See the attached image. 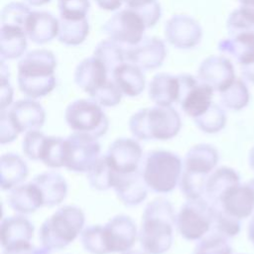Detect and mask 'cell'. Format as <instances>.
Masks as SVG:
<instances>
[{"instance_id":"cell-32","label":"cell","mask_w":254,"mask_h":254,"mask_svg":"<svg viewBox=\"0 0 254 254\" xmlns=\"http://www.w3.org/2000/svg\"><path fill=\"white\" fill-rule=\"evenodd\" d=\"M89 32V24L86 18L64 19L60 18L58 39L65 46H77L84 42Z\"/></svg>"},{"instance_id":"cell-15","label":"cell","mask_w":254,"mask_h":254,"mask_svg":"<svg viewBox=\"0 0 254 254\" xmlns=\"http://www.w3.org/2000/svg\"><path fill=\"white\" fill-rule=\"evenodd\" d=\"M167 56L165 43L156 37L142 39L137 45L125 49V57L142 69H155L162 65Z\"/></svg>"},{"instance_id":"cell-45","label":"cell","mask_w":254,"mask_h":254,"mask_svg":"<svg viewBox=\"0 0 254 254\" xmlns=\"http://www.w3.org/2000/svg\"><path fill=\"white\" fill-rule=\"evenodd\" d=\"M46 137L47 136L40 130L25 133L22 142V150L25 156L30 160L39 161L41 150Z\"/></svg>"},{"instance_id":"cell-14","label":"cell","mask_w":254,"mask_h":254,"mask_svg":"<svg viewBox=\"0 0 254 254\" xmlns=\"http://www.w3.org/2000/svg\"><path fill=\"white\" fill-rule=\"evenodd\" d=\"M235 78L232 63L222 56L206 58L197 69V79L218 92L226 89Z\"/></svg>"},{"instance_id":"cell-41","label":"cell","mask_w":254,"mask_h":254,"mask_svg":"<svg viewBox=\"0 0 254 254\" xmlns=\"http://www.w3.org/2000/svg\"><path fill=\"white\" fill-rule=\"evenodd\" d=\"M28 5L21 2H11L7 4L1 12V24L20 27L25 30L27 20L31 14Z\"/></svg>"},{"instance_id":"cell-30","label":"cell","mask_w":254,"mask_h":254,"mask_svg":"<svg viewBox=\"0 0 254 254\" xmlns=\"http://www.w3.org/2000/svg\"><path fill=\"white\" fill-rule=\"evenodd\" d=\"M27 34L16 26L1 25L0 54L3 60H13L23 56L27 49Z\"/></svg>"},{"instance_id":"cell-29","label":"cell","mask_w":254,"mask_h":254,"mask_svg":"<svg viewBox=\"0 0 254 254\" xmlns=\"http://www.w3.org/2000/svg\"><path fill=\"white\" fill-rule=\"evenodd\" d=\"M1 189L12 190L26 180L29 169L26 162L17 154L7 153L0 159Z\"/></svg>"},{"instance_id":"cell-5","label":"cell","mask_w":254,"mask_h":254,"mask_svg":"<svg viewBox=\"0 0 254 254\" xmlns=\"http://www.w3.org/2000/svg\"><path fill=\"white\" fill-rule=\"evenodd\" d=\"M183 171L181 158L167 150H153L145 157L142 174L148 188L157 193L175 190Z\"/></svg>"},{"instance_id":"cell-26","label":"cell","mask_w":254,"mask_h":254,"mask_svg":"<svg viewBox=\"0 0 254 254\" xmlns=\"http://www.w3.org/2000/svg\"><path fill=\"white\" fill-rule=\"evenodd\" d=\"M238 184H240V176L234 169L225 166L219 167L208 175L204 195L211 204L217 205L223 193Z\"/></svg>"},{"instance_id":"cell-56","label":"cell","mask_w":254,"mask_h":254,"mask_svg":"<svg viewBox=\"0 0 254 254\" xmlns=\"http://www.w3.org/2000/svg\"><path fill=\"white\" fill-rule=\"evenodd\" d=\"M252 188H253V190H254V179H252V180H250L249 182H247Z\"/></svg>"},{"instance_id":"cell-12","label":"cell","mask_w":254,"mask_h":254,"mask_svg":"<svg viewBox=\"0 0 254 254\" xmlns=\"http://www.w3.org/2000/svg\"><path fill=\"white\" fill-rule=\"evenodd\" d=\"M1 111L19 134L40 130L46 121L45 109L33 98L20 99Z\"/></svg>"},{"instance_id":"cell-23","label":"cell","mask_w":254,"mask_h":254,"mask_svg":"<svg viewBox=\"0 0 254 254\" xmlns=\"http://www.w3.org/2000/svg\"><path fill=\"white\" fill-rule=\"evenodd\" d=\"M32 182L39 188L44 206H55L64 200L67 194V184L64 178L56 172H45L34 177Z\"/></svg>"},{"instance_id":"cell-7","label":"cell","mask_w":254,"mask_h":254,"mask_svg":"<svg viewBox=\"0 0 254 254\" xmlns=\"http://www.w3.org/2000/svg\"><path fill=\"white\" fill-rule=\"evenodd\" d=\"M64 119L74 132L85 133L96 139L103 136L109 127L108 118L101 105L92 99H77L69 103Z\"/></svg>"},{"instance_id":"cell-18","label":"cell","mask_w":254,"mask_h":254,"mask_svg":"<svg viewBox=\"0 0 254 254\" xmlns=\"http://www.w3.org/2000/svg\"><path fill=\"white\" fill-rule=\"evenodd\" d=\"M215 206L239 220L248 218L254 213V190L248 183L233 186L223 193Z\"/></svg>"},{"instance_id":"cell-13","label":"cell","mask_w":254,"mask_h":254,"mask_svg":"<svg viewBox=\"0 0 254 254\" xmlns=\"http://www.w3.org/2000/svg\"><path fill=\"white\" fill-rule=\"evenodd\" d=\"M165 37L175 48L189 50L199 44L202 29L196 20L188 15H174L166 22Z\"/></svg>"},{"instance_id":"cell-1","label":"cell","mask_w":254,"mask_h":254,"mask_svg":"<svg viewBox=\"0 0 254 254\" xmlns=\"http://www.w3.org/2000/svg\"><path fill=\"white\" fill-rule=\"evenodd\" d=\"M176 214L172 203L157 197L145 206L139 230L140 244L147 254H164L173 244Z\"/></svg>"},{"instance_id":"cell-17","label":"cell","mask_w":254,"mask_h":254,"mask_svg":"<svg viewBox=\"0 0 254 254\" xmlns=\"http://www.w3.org/2000/svg\"><path fill=\"white\" fill-rule=\"evenodd\" d=\"M112 189L117 197L127 206L138 205L148 194V186L144 180L142 170L131 173H113Z\"/></svg>"},{"instance_id":"cell-2","label":"cell","mask_w":254,"mask_h":254,"mask_svg":"<svg viewBox=\"0 0 254 254\" xmlns=\"http://www.w3.org/2000/svg\"><path fill=\"white\" fill-rule=\"evenodd\" d=\"M57 60L53 52L45 49L27 53L18 63V85L29 98L48 95L56 86Z\"/></svg>"},{"instance_id":"cell-37","label":"cell","mask_w":254,"mask_h":254,"mask_svg":"<svg viewBox=\"0 0 254 254\" xmlns=\"http://www.w3.org/2000/svg\"><path fill=\"white\" fill-rule=\"evenodd\" d=\"M126 8L135 11L147 28L154 27L161 18L162 10L157 0H123Z\"/></svg>"},{"instance_id":"cell-40","label":"cell","mask_w":254,"mask_h":254,"mask_svg":"<svg viewBox=\"0 0 254 254\" xmlns=\"http://www.w3.org/2000/svg\"><path fill=\"white\" fill-rule=\"evenodd\" d=\"M226 29L229 36H235L243 33H254V17L240 6L233 10L226 21Z\"/></svg>"},{"instance_id":"cell-50","label":"cell","mask_w":254,"mask_h":254,"mask_svg":"<svg viewBox=\"0 0 254 254\" xmlns=\"http://www.w3.org/2000/svg\"><path fill=\"white\" fill-rule=\"evenodd\" d=\"M241 74L246 80L254 84V63L241 65Z\"/></svg>"},{"instance_id":"cell-43","label":"cell","mask_w":254,"mask_h":254,"mask_svg":"<svg viewBox=\"0 0 254 254\" xmlns=\"http://www.w3.org/2000/svg\"><path fill=\"white\" fill-rule=\"evenodd\" d=\"M122 94L123 93L121 92L115 81L111 78L101 88H99L92 95H90V98L101 106L112 107L117 105L121 101Z\"/></svg>"},{"instance_id":"cell-39","label":"cell","mask_w":254,"mask_h":254,"mask_svg":"<svg viewBox=\"0 0 254 254\" xmlns=\"http://www.w3.org/2000/svg\"><path fill=\"white\" fill-rule=\"evenodd\" d=\"M192 254H232V248L227 238L208 232L198 240Z\"/></svg>"},{"instance_id":"cell-3","label":"cell","mask_w":254,"mask_h":254,"mask_svg":"<svg viewBox=\"0 0 254 254\" xmlns=\"http://www.w3.org/2000/svg\"><path fill=\"white\" fill-rule=\"evenodd\" d=\"M181 128V116L172 106L146 107L129 119L130 132L139 140H170L178 135Z\"/></svg>"},{"instance_id":"cell-38","label":"cell","mask_w":254,"mask_h":254,"mask_svg":"<svg viewBox=\"0 0 254 254\" xmlns=\"http://www.w3.org/2000/svg\"><path fill=\"white\" fill-rule=\"evenodd\" d=\"M240 221L241 220H239L238 218L228 214L218 206L214 205L212 226L209 232H214L227 239L232 238L240 232Z\"/></svg>"},{"instance_id":"cell-44","label":"cell","mask_w":254,"mask_h":254,"mask_svg":"<svg viewBox=\"0 0 254 254\" xmlns=\"http://www.w3.org/2000/svg\"><path fill=\"white\" fill-rule=\"evenodd\" d=\"M61 18L83 19L86 18L90 8L89 0H58Z\"/></svg>"},{"instance_id":"cell-27","label":"cell","mask_w":254,"mask_h":254,"mask_svg":"<svg viewBox=\"0 0 254 254\" xmlns=\"http://www.w3.org/2000/svg\"><path fill=\"white\" fill-rule=\"evenodd\" d=\"M217 49L220 53L231 56L241 65L254 63V33H243L222 39Z\"/></svg>"},{"instance_id":"cell-35","label":"cell","mask_w":254,"mask_h":254,"mask_svg":"<svg viewBox=\"0 0 254 254\" xmlns=\"http://www.w3.org/2000/svg\"><path fill=\"white\" fill-rule=\"evenodd\" d=\"M113 173L106 155L100 156L88 170L87 181L92 189L107 190L112 188Z\"/></svg>"},{"instance_id":"cell-6","label":"cell","mask_w":254,"mask_h":254,"mask_svg":"<svg viewBox=\"0 0 254 254\" xmlns=\"http://www.w3.org/2000/svg\"><path fill=\"white\" fill-rule=\"evenodd\" d=\"M214 205L203 197L187 199L176 215V227L180 235L187 240H199L212 226Z\"/></svg>"},{"instance_id":"cell-9","label":"cell","mask_w":254,"mask_h":254,"mask_svg":"<svg viewBox=\"0 0 254 254\" xmlns=\"http://www.w3.org/2000/svg\"><path fill=\"white\" fill-rule=\"evenodd\" d=\"M145 29L147 27L143 19L129 8L116 12L102 26L109 39L127 47L137 45L143 39Z\"/></svg>"},{"instance_id":"cell-55","label":"cell","mask_w":254,"mask_h":254,"mask_svg":"<svg viewBox=\"0 0 254 254\" xmlns=\"http://www.w3.org/2000/svg\"><path fill=\"white\" fill-rule=\"evenodd\" d=\"M122 254H147L146 252H141V251H138V250H128Z\"/></svg>"},{"instance_id":"cell-22","label":"cell","mask_w":254,"mask_h":254,"mask_svg":"<svg viewBox=\"0 0 254 254\" xmlns=\"http://www.w3.org/2000/svg\"><path fill=\"white\" fill-rule=\"evenodd\" d=\"M34 235L33 223L23 215L3 218L0 226L2 248L30 243Z\"/></svg>"},{"instance_id":"cell-51","label":"cell","mask_w":254,"mask_h":254,"mask_svg":"<svg viewBox=\"0 0 254 254\" xmlns=\"http://www.w3.org/2000/svg\"><path fill=\"white\" fill-rule=\"evenodd\" d=\"M247 234H248V238H249L250 242L254 245V213H253V215L251 217V220H250V222L248 224V232H247Z\"/></svg>"},{"instance_id":"cell-49","label":"cell","mask_w":254,"mask_h":254,"mask_svg":"<svg viewBox=\"0 0 254 254\" xmlns=\"http://www.w3.org/2000/svg\"><path fill=\"white\" fill-rule=\"evenodd\" d=\"M96 4L103 10L114 11L120 8L123 3V0H94Z\"/></svg>"},{"instance_id":"cell-24","label":"cell","mask_w":254,"mask_h":254,"mask_svg":"<svg viewBox=\"0 0 254 254\" xmlns=\"http://www.w3.org/2000/svg\"><path fill=\"white\" fill-rule=\"evenodd\" d=\"M148 94L156 105L171 106L174 102H178L180 96L178 76L165 72L157 73L149 83Z\"/></svg>"},{"instance_id":"cell-4","label":"cell","mask_w":254,"mask_h":254,"mask_svg":"<svg viewBox=\"0 0 254 254\" xmlns=\"http://www.w3.org/2000/svg\"><path fill=\"white\" fill-rule=\"evenodd\" d=\"M85 216L75 205H64L47 218L39 230L41 246L60 250L71 243L83 230Z\"/></svg>"},{"instance_id":"cell-10","label":"cell","mask_w":254,"mask_h":254,"mask_svg":"<svg viewBox=\"0 0 254 254\" xmlns=\"http://www.w3.org/2000/svg\"><path fill=\"white\" fill-rule=\"evenodd\" d=\"M66 141L65 168L75 173L88 172L94 162L100 157V144L97 139L85 134L74 132Z\"/></svg>"},{"instance_id":"cell-11","label":"cell","mask_w":254,"mask_h":254,"mask_svg":"<svg viewBox=\"0 0 254 254\" xmlns=\"http://www.w3.org/2000/svg\"><path fill=\"white\" fill-rule=\"evenodd\" d=\"M102 236L107 254L124 253L135 244L136 223L128 215H115L102 225Z\"/></svg>"},{"instance_id":"cell-53","label":"cell","mask_w":254,"mask_h":254,"mask_svg":"<svg viewBox=\"0 0 254 254\" xmlns=\"http://www.w3.org/2000/svg\"><path fill=\"white\" fill-rule=\"evenodd\" d=\"M25 1L32 6H42L44 4L49 3L51 0H25Z\"/></svg>"},{"instance_id":"cell-46","label":"cell","mask_w":254,"mask_h":254,"mask_svg":"<svg viewBox=\"0 0 254 254\" xmlns=\"http://www.w3.org/2000/svg\"><path fill=\"white\" fill-rule=\"evenodd\" d=\"M1 90H0V108L1 110L7 109L13 99V88L9 82V68L5 65L4 60L1 59Z\"/></svg>"},{"instance_id":"cell-19","label":"cell","mask_w":254,"mask_h":254,"mask_svg":"<svg viewBox=\"0 0 254 254\" xmlns=\"http://www.w3.org/2000/svg\"><path fill=\"white\" fill-rule=\"evenodd\" d=\"M219 160L216 148L210 144H197L192 146L183 160V171L186 174L207 178L215 170Z\"/></svg>"},{"instance_id":"cell-8","label":"cell","mask_w":254,"mask_h":254,"mask_svg":"<svg viewBox=\"0 0 254 254\" xmlns=\"http://www.w3.org/2000/svg\"><path fill=\"white\" fill-rule=\"evenodd\" d=\"M177 76L180 82L178 103L189 117L195 119L203 114L213 103L214 90L191 74L182 73Z\"/></svg>"},{"instance_id":"cell-28","label":"cell","mask_w":254,"mask_h":254,"mask_svg":"<svg viewBox=\"0 0 254 254\" xmlns=\"http://www.w3.org/2000/svg\"><path fill=\"white\" fill-rule=\"evenodd\" d=\"M112 79L121 92L129 97H135L141 94L146 84L142 68L131 63H124L119 65L113 71Z\"/></svg>"},{"instance_id":"cell-20","label":"cell","mask_w":254,"mask_h":254,"mask_svg":"<svg viewBox=\"0 0 254 254\" xmlns=\"http://www.w3.org/2000/svg\"><path fill=\"white\" fill-rule=\"evenodd\" d=\"M111 78L104 64L94 56L81 61L73 74L75 84L88 93L89 96Z\"/></svg>"},{"instance_id":"cell-52","label":"cell","mask_w":254,"mask_h":254,"mask_svg":"<svg viewBox=\"0 0 254 254\" xmlns=\"http://www.w3.org/2000/svg\"><path fill=\"white\" fill-rule=\"evenodd\" d=\"M248 163L251 170L254 172V146L250 149L249 155H248Z\"/></svg>"},{"instance_id":"cell-48","label":"cell","mask_w":254,"mask_h":254,"mask_svg":"<svg viewBox=\"0 0 254 254\" xmlns=\"http://www.w3.org/2000/svg\"><path fill=\"white\" fill-rule=\"evenodd\" d=\"M52 252L45 247H36L31 243L16 245L12 247L3 248L2 254H51Z\"/></svg>"},{"instance_id":"cell-42","label":"cell","mask_w":254,"mask_h":254,"mask_svg":"<svg viewBox=\"0 0 254 254\" xmlns=\"http://www.w3.org/2000/svg\"><path fill=\"white\" fill-rule=\"evenodd\" d=\"M80 242L84 250L90 254H107L100 224L86 226L80 233Z\"/></svg>"},{"instance_id":"cell-16","label":"cell","mask_w":254,"mask_h":254,"mask_svg":"<svg viewBox=\"0 0 254 254\" xmlns=\"http://www.w3.org/2000/svg\"><path fill=\"white\" fill-rule=\"evenodd\" d=\"M142 154L141 145L135 139L118 138L110 144L106 157L113 171L131 173L139 170Z\"/></svg>"},{"instance_id":"cell-34","label":"cell","mask_w":254,"mask_h":254,"mask_svg":"<svg viewBox=\"0 0 254 254\" xmlns=\"http://www.w3.org/2000/svg\"><path fill=\"white\" fill-rule=\"evenodd\" d=\"M221 104L233 111H239L244 109L250 101V92L241 78H235L234 81L223 91L219 92Z\"/></svg>"},{"instance_id":"cell-36","label":"cell","mask_w":254,"mask_h":254,"mask_svg":"<svg viewBox=\"0 0 254 254\" xmlns=\"http://www.w3.org/2000/svg\"><path fill=\"white\" fill-rule=\"evenodd\" d=\"M193 120L198 129L203 133L214 134L220 132L225 127L227 117L224 109L213 102L203 114Z\"/></svg>"},{"instance_id":"cell-47","label":"cell","mask_w":254,"mask_h":254,"mask_svg":"<svg viewBox=\"0 0 254 254\" xmlns=\"http://www.w3.org/2000/svg\"><path fill=\"white\" fill-rule=\"evenodd\" d=\"M19 133L9 122L7 116L3 111L0 112V143L6 144L14 141Z\"/></svg>"},{"instance_id":"cell-31","label":"cell","mask_w":254,"mask_h":254,"mask_svg":"<svg viewBox=\"0 0 254 254\" xmlns=\"http://www.w3.org/2000/svg\"><path fill=\"white\" fill-rule=\"evenodd\" d=\"M93 54L104 64L111 77L113 71L126 61L124 47L111 39L101 41L95 47Z\"/></svg>"},{"instance_id":"cell-54","label":"cell","mask_w":254,"mask_h":254,"mask_svg":"<svg viewBox=\"0 0 254 254\" xmlns=\"http://www.w3.org/2000/svg\"><path fill=\"white\" fill-rule=\"evenodd\" d=\"M242 6H254V0H236Z\"/></svg>"},{"instance_id":"cell-33","label":"cell","mask_w":254,"mask_h":254,"mask_svg":"<svg viewBox=\"0 0 254 254\" xmlns=\"http://www.w3.org/2000/svg\"><path fill=\"white\" fill-rule=\"evenodd\" d=\"M66 141L65 138L47 136L40 154V161L50 168L65 166Z\"/></svg>"},{"instance_id":"cell-21","label":"cell","mask_w":254,"mask_h":254,"mask_svg":"<svg viewBox=\"0 0 254 254\" xmlns=\"http://www.w3.org/2000/svg\"><path fill=\"white\" fill-rule=\"evenodd\" d=\"M60 20L46 11H32L26 26L27 37L35 44L51 42L59 35Z\"/></svg>"},{"instance_id":"cell-25","label":"cell","mask_w":254,"mask_h":254,"mask_svg":"<svg viewBox=\"0 0 254 254\" xmlns=\"http://www.w3.org/2000/svg\"><path fill=\"white\" fill-rule=\"evenodd\" d=\"M8 203L13 210L22 214L35 212L44 206L43 195L32 181L13 188L8 195Z\"/></svg>"}]
</instances>
